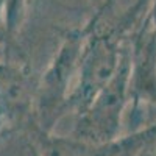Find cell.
Instances as JSON below:
<instances>
[{"mask_svg":"<svg viewBox=\"0 0 156 156\" xmlns=\"http://www.w3.org/2000/svg\"><path fill=\"white\" fill-rule=\"evenodd\" d=\"M87 34L89 23L86 16L72 27H61L53 55L37 75L33 97V119L47 133H53L56 123L69 114L67 101Z\"/></svg>","mask_w":156,"mask_h":156,"instance_id":"cell-1","label":"cell"},{"mask_svg":"<svg viewBox=\"0 0 156 156\" xmlns=\"http://www.w3.org/2000/svg\"><path fill=\"white\" fill-rule=\"evenodd\" d=\"M126 133L156 125V31L147 14L129 37Z\"/></svg>","mask_w":156,"mask_h":156,"instance_id":"cell-2","label":"cell"},{"mask_svg":"<svg viewBox=\"0 0 156 156\" xmlns=\"http://www.w3.org/2000/svg\"><path fill=\"white\" fill-rule=\"evenodd\" d=\"M129 45L111 80L103 86L83 112L75 115L70 136L87 144H108L122 136L128 109Z\"/></svg>","mask_w":156,"mask_h":156,"instance_id":"cell-3","label":"cell"},{"mask_svg":"<svg viewBox=\"0 0 156 156\" xmlns=\"http://www.w3.org/2000/svg\"><path fill=\"white\" fill-rule=\"evenodd\" d=\"M31 137L36 156H134L147 137V128L100 145L76 140L72 136L47 133L37 125L31 128Z\"/></svg>","mask_w":156,"mask_h":156,"instance_id":"cell-4","label":"cell"},{"mask_svg":"<svg viewBox=\"0 0 156 156\" xmlns=\"http://www.w3.org/2000/svg\"><path fill=\"white\" fill-rule=\"evenodd\" d=\"M34 81V69L27 61H11L0 56V129L9 114L28 95Z\"/></svg>","mask_w":156,"mask_h":156,"instance_id":"cell-5","label":"cell"},{"mask_svg":"<svg viewBox=\"0 0 156 156\" xmlns=\"http://www.w3.org/2000/svg\"><path fill=\"white\" fill-rule=\"evenodd\" d=\"M0 3H2V12L8 33V45L0 56L3 59H23L31 62L22 48V37L28 22L31 0H0Z\"/></svg>","mask_w":156,"mask_h":156,"instance_id":"cell-6","label":"cell"},{"mask_svg":"<svg viewBox=\"0 0 156 156\" xmlns=\"http://www.w3.org/2000/svg\"><path fill=\"white\" fill-rule=\"evenodd\" d=\"M134 156H156V125L147 128V137Z\"/></svg>","mask_w":156,"mask_h":156,"instance_id":"cell-7","label":"cell"},{"mask_svg":"<svg viewBox=\"0 0 156 156\" xmlns=\"http://www.w3.org/2000/svg\"><path fill=\"white\" fill-rule=\"evenodd\" d=\"M8 45V33H6V25L3 19V12H2V3H0V55Z\"/></svg>","mask_w":156,"mask_h":156,"instance_id":"cell-8","label":"cell"},{"mask_svg":"<svg viewBox=\"0 0 156 156\" xmlns=\"http://www.w3.org/2000/svg\"><path fill=\"white\" fill-rule=\"evenodd\" d=\"M147 20L150 22L151 28L156 31V0H150L147 9Z\"/></svg>","mask_w":156,"mask_h":156,"instance_id":"cell-9","label":"cell"}]
</instances>
